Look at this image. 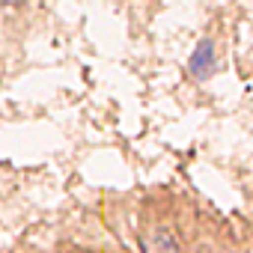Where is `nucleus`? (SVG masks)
Here are the masks:
<instances>
[{
    "label": "nucleus",
    "mask_w": 253,
    "mask_h": 253,
    "mask_svg": "<svg viewBox=\"0 0 253 253\" xmlns=\"http://www.w3.org/2000/svg\"><path fill=\"white\" fill-rule=\"evenodd\" d=\"M143 253H179V241L167 229H152L143 238Z\"/></svg>",
    "instance_id": "1"
},
{
    "label": "nucleus",
    "mask_w": 253,
    "mask_h": 253,
    "mask_svg": "<svg viewBox=\"0 0 253 253\" xmlns=\"http://www.w3.org/2000/svg\"><path fill=\"white\" fill-rule=\"evenodd\" d=\"M191 72H194L197 78H209V75L214 72V51H211V42H209V39H203V42L197 45V51H194V57H191Z\"/></svg>",
    "instance_id": "2"
}]
</instances>
